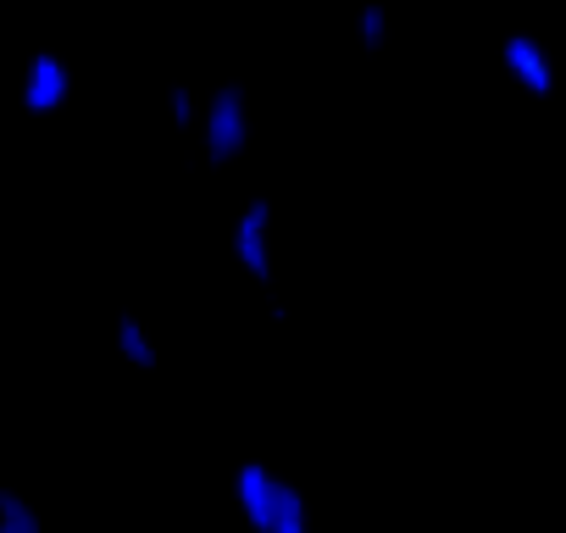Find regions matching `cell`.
<instances>
[{
  "instance_id": "277c9868",
  "label": "cell",
  "mask_w": 566,
  "mask_h": 533,
  "mask_svg": "<svg viewBox=\"0 0 566 533\" xmlns=\"http://www.w3.org/2000/svg\"><path fill=\"white\" fill-rule=\"evenodd\" d=\"M67 95H73V67L56 51H34L29 73H23V112L29 117H51V112L67 106Z\"/></svg>"
},
{
  "instance_id": "3957f363",
  "label": "cell",
  "mask_w": 566,
  "mask_h": 533,
  "mask_svg": "<svg viewBox=\"0 0 566 533\" xmlns=\"http://www.w3.org/2000/svg\"><path fill=\"white\" fill-rule=\"evenodd\" d=\"M500 67L511 73V84L522 95H533V101H549L555 95V56L533 34H505L500 40Z\"/></svg>"
},
{
  "instance_id": "ba28073f",
  "label": "cell",
  "mask_w": 566,
  "mask_h": 533,
  "mask_svg": "<svg viewBox=\"0 0 566 533\" xmlns=\"http://www.w3.org/2000/svg\"><path fill=\"white\" fill-rule=\"evenodd\" d=\"M0 527H7V533H45L40 511L23 494H12V489H0Z\"/></svg>"
},
{
  "instance_id": "9c48e42d",
  "label": "cell",
  "mask_w": 566,
  "mask_h": 533,
  "mask_svg": "<svg viewBox=\"0 0 566 533\" xmlns=\"http://www.w3.org/2000/svg\"><path fill=\"white\" fill-rule=\"evenodd\" d=\"M272 533H312V527H306V500H301V489H290V483L277 489V522H272Z\"/></svg>"
},
{
  "instance_id": "8992f818",
  "label": "cell",
  "mask_w": 566,
  "mask_h": 533,
  "mask_svg": "<svg viewBox=\"0 0 566 533\" xmlns=\"http://www.w3.org/2000/svg\"><path fill=\"white\" fill-rule=\"evenodd\" d=\"M117 351H123V362H134L139 373H156V362H161V356H156V339L139 328V317H134V312H123V317H117Z\"/></svg>"
},
{
  "instance_id": "7a4b0ae2",
  "label": "cell",
  "mask_w": 566,
  "mask_h": 533,
  "mask_svg": "<svg viewBox=\"0 0 566 533\" xmlns=\"http://www.w3.org/2000/svg\"><path fill=\"white\" fill-rule=\"evenodd\" d=\"M233 255H239V266L261 290L272 284V200L266 195L244 200V211L233 222Z\"/></svg>"
},
{
  "instance_id": "52a82bcc",
  "label": "cell",
  "mask_w": 566,
  "mask_h": 533,
  "mask_svg": "<svg viewBox=\"0 0 566 533\" xmlns=\"http://www.w3.org/2000/svg\"><path fill=\"white\" fill-rule=\"evenodd\" d=\"M356 45L367 56H378L389 45V7H384V0H367V7L356 12Z\"/></svg>"
},
{
  "instance_id": "30bf717a",
  "label": "cell",
  "mask_w": 566,
  "mask_h": 533,
  "mask_svg": "<svg viewBox=\"0 0 566 533\" xmlns=\"http://www.w3.org/2000/svg\"><path fill=\"white\" fill-rule=\"evenodd\" d=\"M167 117H172V128H189V123L200 117V112H195V95H189L184 84H172V90H167Z\"/></svg>"
},
{
  "instance_id": "8fae6325",
  "label": "cell",
  "mask_w": 566,
  "mask_h": 533,
  "mask_svg": "<svg viewBox=\"0 0 566 533\" xmlns=\"http://www.w3.org/2000/svg\"><path fill=\"white\" fill-rule=\"evenodd\" d=\"M0 533H7V527H0Z\"/></svg>"
},
{
  "instance_id": "5b68a950",
  "label": "cell",
  "mask_w": 566,
  "mask_h": 533,
  "mask_svg": "<svg viewBox=\"0 0 566 533\" xmlns=\"http://www.w3.org/2000/svg\"><path fill=\"white\" fill-rule=\"evenodd\" d=\"M277 489H283V478H277L272 467H261V461H244V467L233 472L239 511L250 516L255 533H272V522H277Z\"/></svg>"
},
{
  "instance_id": "6da1fadb",
  "label": "cell",
  "mask_w": 566,
  "mask_h": 533,
  "mask_svg": "<svg viewBox=\"0 0 566 533\" xmlns=\"http://www.w3.org/2000/svg\"><path fill=\"white\" fill-rule=\"evenodd\" d=\"M200 139H206L211 167H228V161L244 156V145H250V95H244V84L211 90V101L200 112Z\"/></svg>"
}]
</instances>
